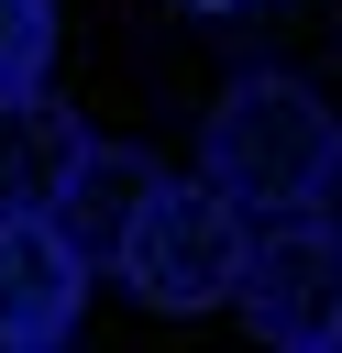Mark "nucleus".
Listing matches in <instances>:
<instances>
[{
	"mask_svg": "<svg viewBox=\"0 0 342 353\" xmlns=\"http://www.w3.org/2000/svg\"><path fill=\"white\" fill-rule=\"evenodd\" d=\"M243 254H254L243 199H232V188H177V176H165V188L143 199L132 243H121V276H132L143 309H210V298L243 287Z\"/></svg>",
	"mask_w": 342,
	"mask_h": 353,
	"instance_id": "2",
	"label": "nucleus"
},
{
	"mask_svg": "<svg viewBox=\"0 0 342 353\" xmlns=\"http://www.w3.org/2000/svg\"><path fill=\"white\" fill-rule=\"evenodd\" d=\"M154 188H165V165H154V154H132V143H88L44 221L77 243V265H121V243H132V221H143V199H154Z\"/></svg>",
	"mask_w": 342,
	"mask_h": 353,
	"instance_id": "5",
	"label": "nucleus"
},
{
	"mask_svg": "<svg viewBox=\"0 0 342 353\" xmlns=\"http://www.w3.org/2000/svg\"><path fill=\"white\" fill-rule=\"evenodd\" d=\"M232 298L254 309L265 342H287V353H342V232H331L320 210H287V221L243 254V287H232Z\"/></svg>",
	"mask_w": 342,
	"mask_h": 353,
	"instance_id": "3",
	"label": "nucleus"
},
{
	"mask_svg": "<svg viewBox=\"0 0 342 353\" xmlns=\"http://www.w3.org/2000/svg\"><path fill=\"white\" fill-rule=\"evenodd\" d=\"M188 11H254V0H188Z\"/></svg>",
	"mask_w": 342,
	"mask_h": 353,
	"instance_id": "9",
	"label": "nucleus"
},
{
	"mask_svg": "<svg viewBox=\"0 0 342 353\" xmlns=\"http://www.w3.org/2000/svg\"><path fill=\"white\" fill-rule=\"evenodd\" d=\"M331 154H342V121H331L298 77H243V88L210 110V132H199L210 188H232L243 210H309L320 176H331Z\"/></svg>",
	"mask_w": 342,
	"mask_h": 353,
	"instance_id": "1",
	"label": "nucleus"
},
{
	"mask_svg": "<svg viewBox=\"0 0 342 353\" xmlns=\"http://www.w3.org/2000/svg\"><path fill=\"white\" fill-rule=\"evenodd\" d=\"M44 55H55V0H0V99L44 88Z\"/></svg>",
	"mask_w": 342,
	"mask_h": 353,
	"instance_id": "7",
	"label": "nucleus"
},
{
	"mask_svg": "<svg viewBox=\"0 0 342 353\" xmlns=\"http://www.w3.org/2000/svg\"><path fill=\"white\" fill-rule=\"evenodd\" d=\"M309 210H320V221L342 232V154H331V176H320V199H309Z\"/></svg>",
	"mask_w": 342,
	"mask_h": 353,
	"instance_id": "8",
	"label": "nucleus"
},
{
	"mask_svg": "<svg viewBox=\"0 0 342 353\" xmlns=\"http://www.w3.org/2000/svg\"><path fill=\"white\" fill-rule=\"evenodd\" d=\"M77 154H88V132H77L66 99H44V88L0 99V210H55V188L77 176Z\"/></svg>",
	"mask_w": 342,
	"mask_h": 353,
	"instance_id": "6",
	"label": "nucleus"
},
{
	"mask_svg": "<svg viewBox=\"0 0 342 353\" xmlns=\"http://www.w3.org/2000/svg\"><path fill=\"white\" fill-rule=\"evenodd\" d=\"M77 243L44 221V210H0V353H55L77 331Z\"/></svg>",
	"mask_w": 342,
	"mask_h": 353,
	"instance_id": "4",
	"label": "nucleus"
}]
</instances>
